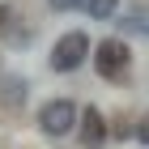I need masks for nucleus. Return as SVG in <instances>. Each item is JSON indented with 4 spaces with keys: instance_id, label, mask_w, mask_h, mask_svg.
Masks as SVG:
<instances>
[{
    "instance_id": "4",
    "label": "nucleus",
    "mask_w": 149,
    "mask_h": 149,
    "mask_svg": "<svg viewBox=\"0 0 149 149\" xmlns=\"http://www.w3.org/2000/svg\"><path fill=\"white\" fill-rule=\"evenodd\" d=\"M81 141H85V149H98L107 141V124H102V115L94 111V107L81 115Z\"/></svg>"
},
{
    "instance_id": "8",
    "label": "nucleus",
    "mask_w": 149,
    "mask_h": 149,
    "mask_svg": "<svg viewBox=\"0 0 149 149\" xmlns=\"http://www.w3.org/2000/svg\"><path fill=\"white\" fill-rule=\"evenodd\" d=\"M4 22H9V4H0V30H4Z\"/></svg>"
},
{
    "instance_id": "5",
    "label": "nucleus",
    "mask_w": 149,
    "mask_h": 149,
    "mask_svg": "<svg viewBox=\"0 0 149 149\" xmlns=\"http://www.w3.org/2000/svg\"><path fill=\"white\" fill-rule=\"evenodd\" d=\"M81 9L90 13L94 22H107V17H115V9H119V0H85Z\"/></svg>"
},
{
    "instance_id": "2",
    "label": "nucleus",
    "mask_w": 149,
    "mask_h": 149,
    "mask_svg": "<svg viewBox=\"0 0 149 149\" xmlns=\"http://www.w3.org/2000/svg\"><path fill=\"white\" fill-rule=\"evenodd\" d=\"M85 56H90V38L81 34V30H68V34H60L56 47H51V68L56 72H72L85 64Z\"/></svg>"
},
{
    "instance_id": "3",
    "label": "nucleus",
    "mask_w": 149,
    "mask_h": 149,
    "mask_svg": "<svg viewBox=\"0 0 149 149\" xmlns=\"http://www.w3.org/2000/svg\"><path fill=\"white\" fill-rule=\"evenodd\" d=\"M77 124H81V111L68 102V98H51V102L38 111V128H43L47 136H68Z\"/></svg>"
},
{
    "instance_id": "1",
    "label": "nucleus",
    "mask_w": 149,
    "mask_h": 149,
    "mask_svg": "<svg viewBox=\"0 0 149 149\" xmlns=\"http://www.w3.org/2000/svg\"><path fill=\"white\" fill-rule=\"evenodd\" d=\"M94 68L102 72L107 81H124L128 68H132V56H128L124 38H102V43L94 47Z\"/></svg>"
},
{
    "instance_id": "7",
    "label": "nucleus",
    "mask_w": 149,
    "mask_h": 149,
    "mask_svg": "<svg viewBox=\"0 0 149 149\" xmlns=\"http://www.w3.org/2000/svg\"><path fill=\"white\" fill-rule=\"evenodd\" d=\"M47 4H51V9H60V13H64V9H81L85 0H47Z\"/></svg>"
},
{
    "instance_id": "6",
    "label": "nucleus",
    "mask_w": 149,
    "mask_h": 149,
    "mask_svg": "<svg viewBox=\"0 0 149 149\" xmlns=\"http://www.w3.org/2000/svg\"><path fill=\"white\" fill-rule=\"evenodd\" d=\"M22 102H26V81L4 77V107H22Z\"/></svg>"
},
{
    "instance_id": "9",
    "label": "nucleus",
    "mask_w": 149,
    "mask_h": 149,
    "mask_svg": "<svg viewBox=\"0 0 149 149\" xmlns=\"http://www.w3.org/2000/svg\"><path fill=\"white\" fill-rule=\"evenodd\" d=\"M141 136L149 141V115H145V119H141Z\"/></svg>"
}]
</instances>
